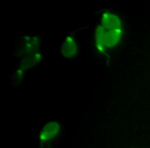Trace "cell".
Returning <instances> with one entry per match:
<instances>
[{"mask_svg": "<svg viewBox=\"0 0 150 148\" xmlns=\"http://www.w3.org/2000/svg\"><path fill=\"white\" fill-rule=\"evenodd\" d=\"M102 26L106 30H115L120 27V21L118 17L110 13H105L102 16Z\"/></svg>", "mask_w": 150, "mask_h": 148, "instance_id": "3", "label": "cell"}, {"mask_svg": "<svg viewBox=\"0 0 150 148\" xmlns=\"http://www.w3.org/2000/svg\"><path fill=\"white\" fill-rule=\"evenodd\" d=\"M104 32H105V28L102 25H100L97 28V32H96V43H97V47L98 50H100L101 52L104 50L105 46V42H104Z\"/></svg>", "mask_w": 150, "mask_h": 148, "instance_id": "5", "label": "cell"}, {"mask_svg": "<svg viewBox=\"0 0 150 148\" xmlns=\"http://www.w3.org/2000/svg\"><path fill=\"white\" fill-rule=\"evenodd\" d=\"M122 35V29L118 28L115 30H106L104 32V42L105 46L107 47H113L119 42Z\"/></svg>", "mask_w": 150, "mask_h": 148, "instance_id": "2", "label": "cell"}, {"mask_svg": "<svg viewBox=\"0 0 150 148\" xmlns=\"http://www.w3.org/2000/svg\"><path fill=\"white\" fill-rule=\"evenodd\" d=\"M76 52H77V46L75 43V40L71 36L66 37L62 45V55L66 58H72L73 56H75Z\"/></svg>", "mask_w": 150, "mask_h": 148, "instance_id": "4", "label": "cell"}, {"mask_svg": "<svg viewBox=\"0 0 150 148\" xmlns=\"http://www.w3.org/2000/svg\"><path fill=\"white\" fill-rule=\"evenodd\" d=\"M60 125L57 121H50V123H46L45 127L41 130L40 132L39 139L41 142H45L48 140L52 139L56 135H58V133L60 132Z\"/></svg>", "mask_w": 150, "mask_h": 148, "instance_id": "1", "label": "cell"}]
</instances>
